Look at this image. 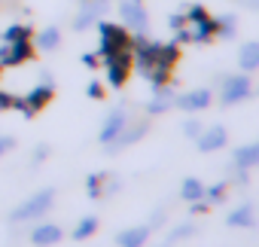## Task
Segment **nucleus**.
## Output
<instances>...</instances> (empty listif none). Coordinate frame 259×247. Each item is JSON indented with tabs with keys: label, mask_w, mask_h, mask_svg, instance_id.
Instances as JSON below:
<instances>
[{
	"label": "nucleus",
	"mask_w": 259,
	"mask_h": 247,
	"mask_svg": "<svg viewBox=\"0 0 259 247\" xmlns=\"http://www.w3.org/2000/svg\"><path fill=\"white\" fill-rule=\"evenodd\" d=\"M52 201H55V192H52V189H43V192L31 195L28 201H22V204L13 211V220H16V223H25V220H40V217L52 208Z\"/></svg>",
	"instance_id": "obj_1"
},
{
	"label": "nucleus",
	"mask_w": 259,
	"mask_h": 247,
	"mask_svg": "<svg viewBox=\"0 0 259 247\" xmlns=\"http://www.w3.org/2000/svg\"><path fill=\"white\" fill-rule=\"evenodd\" d=\"M119 16H122V22H125L128 28L138 31V34H144V31L150 28V16H147V10H144L141 0H122Z\"/></svg>",
	"instance_id": "obj_2"
},
{
	"label": "nucleus",
	"mask_w": 259,
	"mask_h": 247,
	"mask_svg": "<svg viewBox=\"0 0 259 247\" xmlns=\"http://www.w3.org/2000/svg\"><path fill=\"white\" fill-rule=\"evenodd\" d=\"M210 34H217V25L210 16H204L201 10H189L186 16V40H207Z\"/></svg>",
	"instance_id": "obj_3"
},
{
	"label": "nucleus",
	"mask_w": 259,
	"mask_h": 247,
	"mask_svg": "<svg viewBox=\"0 0 259 247\" xmlns=\"http://www.w3.org/2000/svg\"><path fill=\"white\" fill-rule=\"evenodd\" d=\"M250 92H253V83H250V76H244V73H238V76H229V79L223 83V104L244 101V98H250Z\"/></svg>",
	"instance_id": "obj_4"
},
{
	"label": "nucleus",
	"mask_w": 259,
	"mask_h": 247,
	"mask_svg": "<svg viewBox=\"0 0 259 247\" xmlns=\"http://www.w3.org/2000/svg\"><path fill=\"white\" fill-rule=\"evenodd\" d=\"M122 49H128V40H125L122 28L104 25V28H101V52H104V55H113V52H122Z\"/></svg>",
	"instance_id": "obj_5"
},
{
	"label": "nucleus",
	"mask_w": 259,
	"mask_h": 247,
	"mask_svg": "<svg viewBox=\"0 0 259 247\" xmlns=\"http://www.w3.org/2000/svg\"><path fill=\"white\" fill-rule=\"evenodd\" d=\"M177 107H183L186 113H195V110H204L210 107V89H195V92H186L174 101Z\"/></svg>",
	"instance_id": "obj_6"
},
{
	"label": "nucleus",
	"mask_w": 259,
	"mask_h": 247,
	"mask_svg": "<svg viewBox=\"0 0 259 247\" xmlns=\"http://www.w3.org/2000/svg\"><path fill=\"white\" fill-rule=\"evenodd\" d=\"M128 126V119H125V113L122 110H113L110 116H107V122H104V129H101V144H113L116 138H119V132Z\"/></svg>",
	"instance_id": "obj_7"
},
{
	"label": "nucleus",
	"mask_w": 259,
	"mask_h": 247,
	"mask_svg": "<svg viewBox=\"0 0 259 247\" xmlns=\"http://www.w3.org/2000/svg\"><path fill=\"white\" fill-rule=\"evenodd\" d=\"M226 147V129L223 126H210L198 135V150L201 153H210V150H220Z\"/></svg>",
	"instance_id": "obj_8"
},
{
	"label": "nucleus",
	"mask_w": 259,
	"mask_h": 247,
	"mask_svg": "<svg viewBox=\"0 0 259 247\" xmlns=\"http://www.w3.org/2000/svg\"><path fill=\"white\" fill-rule=\"evenodd\" d=\"M61 226H55V223H40L34 232H31V241L34 244H40V247H52V244H58L61 241Z\"/></svg>",
	"instance_id": "obj_9"
},
{
	"label": "nucleus",
	"mask_w": 259,
	"mask_h": 247,
	"mask_svg": "<svg viewBox=\"0 0 259 247\" xmlns=\"http://www.w3.org/2000/svg\"><path fill=\"white\" fill-rule=\"evenodd\" d=\"M147 238H150V226H132V229L119 232L116 244H119V247H144Z\"/></svg>",
	"instance_id": "obj_10"
},
{
	"label": "nucleus",
	"mask_w": 259,
	"mask_h": 247,
	"mask_svg": "<svg viewBox=\"0 0 259 247\" xmlns=\"http://www.w3.org/2000/svg\"><path fill=\"white\" fill-rule=\"evenodd\" d=\"M235 165H238V171L256 168V165H259V147H256V144H247V147L235 150Z\"/></svg>",
	"instance_id": "obj_11"
},
{
	"label": "nucleus",
	"mask_w": 259,
	"mask_h": 247,
	"mask_svg": "<svg viewBox=\"0 0 259 247\" xmlns=\"http://www.w3.org/2000/svg\"><path fill=\"white\" fill-rule=\"evenodd\" d=\"M58 43H61V31H58V28H43V31L37 34V46H40L43 52L58 49Z\"/></svg>",
	"instance_id": "obj_12"
},
{
	"label": "nucleus",
	"mask_w": 259,
	"mask_h": 247,
	"mask_svg": "<svg viewBox=\"0 0 259 247\" xmlns=\"http://www.w3.org/2000/svg\"><path fill=\"white\" fill-rule=\"evenodd\" d=\"M238 61H241V70H247V73L256 70V67H259V43H247V46L241 49V58H238Z\"/></svg>",
	"instance_id": "obj_13"
},
{
	"label": "nucleus",
	"mask_w": 259,
	"mask_h": 247,
	"mask_svg": "<svg viewBox=\"0 0 259 247\" xmlns=\"http://www.w3.org/2000/svg\"><path fill=\"white\" fill-rule=\"evenodd\" d=\"M229 226L250 229V226H253V204H241L238 211H232V214H229Z\"/></svg>",
	"instance_id": "obj_14"
},
{
	"label": "nucleus",
	"mask_w": 259,
	"mask_h": 247,
	"mask_svg": "<svg viewBox=\"0 0 259 247\" xmlns=\"http://www.w3.org/2000/svg\"><path fill=\"white\" fill-rule=\"evenodd\" d=\"M183 198H186V201H198V198H204V183L195 180V177H186V180H183Z\"/></svg>",
	"instance_id": "obj_15"
},
{
	"label": "nucleus",
	"mask_w": 259,
	"mask_h": 247,
	"mask_svg": "<svg viewBox=\"0 0 259 247\" xmlns=\"http://www.w3.org/2000/svg\"><path fill=\"white\" fill-rule=\"evenodd\" d=\"M104 10V4H89L82 13H79V19H76V31H82V28H89L95 19H98V13Z\"/></svg>",
	"instance_id": "obj_16"
},
{
	"label": "nucleus",
	"mask_w": 259,
	"mask_h": 247,
	"mask_svg": "<svg viewBox=\"0 0 259 247\" xmlns=\"http://www.w3.org/2000/svg\"><path fill=\"white\" fill-rule=\"evenodd\" d=\"M95 229H98V220H95V217H85V220H79V226L73 229V238H76V241H85Z\"/></svg>",
	"instance_id": "obj_17"
},
{
	"label": "nucleus",
	"mask_w": 259,
	"mask_h": 247,
	"mask_svg": "<svg viewBox=\"0 0 259 247\" xmlns=\"http://www.w3.org/2000/svg\"><path fill=\"white\" fill-rule=\"evenodd\" d=\"M223 192H226V183H217L213 189H204V198H213V201H220V198H223Z\"/></svg>",
	"instance_id": "obj_18"
},
{
	"label": "nucleus",
	"mask_w": 259,
	"mask_h": 247,
	"mask_svg": "<svg viewBox=\"0 0 259 247\" xmlns=\"http://www.w3.org/2000/svg\"><path fill=\"white\" fill-rule=\"evenodd\" d=\"M183 132H186L189 138H198V135H201V126H198V122L192 119V122H186V126H183Z\"/></svg>",
	"instance_id": "obj_19"
},
{
	"label": "nucleus",
	"mask_w": 259,
	"mask_h": 247,
	"mask_svg": "<svg viewBox=\"0 0 259 247\" xmlns=\"http://www.w3.org/2000/svg\"><path fill=\"white\" fill-rule=\"evenodd\" d=\"M13 147H16V141H13V138H7V135L0 138V156H7V153H10Z\"/></svg>",
	"instance_id": "obj_20"
},
{
	"label": "nucleus",
	"mask_w": 259,
	"mask_h": 247,
	"mask_svg": "<svg viewBox=\"0 0 259 247\" xmlns=\"http://www.w3.org/2000/svg\"><path fill=\"white\" fill-rule=\"evenodd\" d=\"M192 232H195V229H192V226H180V229H177V232H174V238H183V235H192Z\"/></svg>",
	"instance_id": "obj_21"
}]
</instances>
